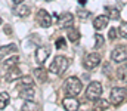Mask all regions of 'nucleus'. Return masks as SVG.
<instances>
[{"instance_id": "20e7f679", "label": "nucleus", "mask_w": 127, "mask_h": 111, "mask_svg": "<svg viewBox=\"0 0 127 111\" xmlns=\"http://www.w3.org/2000/svg\"><path fill=\"white\" fill-rule=\"evenodd\" d=\"M109 96H111V102L118 105V104L127 101V89H124V87H114L111 90Z\"/></svg>"}, {"instance_id": "4be33fe9", "label": "nucleus", "mask_w": 127, "mask_h": 111, "mask_svg": "<svg viewBox=\"0 0 127 111\" xmlns=\"http://www.w3.org/2000/svg\"><path fill=\"white\" fill-rule=\"evenodd\" d=\"M9 101H10L9 95H7L6 92H1V93H0V110H4V108L9 105Z\"/></svg>"}, {"instance_id": "393cba45", "label": "nucleus", "mask_w": 127, "mask_h": 111, "mask_svg": "<svg viewBox=\"0 0 127 111\" xmlns=\"http://www.w3.org/2000/svg\"><path fill=\"white\" fill-rule=\"evenodd\" d=\"M95 40H96V43H95V47H96V49H97V47H102V46H103V41H105V38L102 37V34L96 33V34H95Z\"/></svg>"}, {"instance_id": "6ab92c4d", "label": "nucleus", "mask_w": 127, "mask_h": 111, "mask_svg": "<svg viewBox=\"0 0 127 111\" xmlns=\"http://www.w3.org/2000/svg\"><path fill=\"white\" fill-rule=\"evenodd\" d=\"M108 107H109V102L105 101V99H100V98H99V99H96L93 111H105Z\"/></svg>"}, {"instance_id": "423d86ee", "label": "nucleus", "mask_w": 127, "mask_h": 111, "mask_svg": "<svg viewBox=\"0 0 127 111\" xmlns=\"http://www.w3.org/2000/svg\"><path fill=\"white\" fill-rule=\"evenodd\" d=\"M111 59L114 62H124L127 61V47L124 46H117L111 52Z\"/></svg>"}, {"instance_id": "f3484780", "label": "nucleus", "mask_w": 127, "mask_h": 111, "mask_svg": "<svg viewBox=\"0 0 127 111\" xmlns=\"http://www.w3.org/2000/svg\"><path fill=\"white\" fill-rule=\"evenodd\" d=\"M38 110H40L38 104H35L32 99L25 101V102H24V105L21 107V111H38Z\"/></svg>"}, {"instance_id": "5701e85b", "label": "nucleus", "mask_w": 127, "mask_h": 111, "mask_svg": "<svg viewBox=\"0 0 127 111\" xmlns=\"http://www.w3.org/2000/svg\"><path fill=\"white\" fill-rule=\"evenodd\" d=\"M77 16H78L80 19H87V18L90 16V12L86 10V9H83V7H80V9H77Z\"/></svg>"}, {"instance_id": "4468645a", "label": "nucleus", "mask_w": 127, "mask_h": 111, "mask_svg": "<svg viewBox=\"0 0 127 111\" xmlns=\"http://www.w3.org/2000/svg\"><path fill=\"white\" fill-rule=\"evenodd\" d=\"M105 12H106V16H108L109 19H114V21L120 19V10H118L117 7H114V6H106V7H105Z\"/></svg>"}, {"instance_id": "0eeeda50", "label": "nucleus", "mask_w": 127, "mask_h": 111, "mask_svg": "<svg viewBox=\"0 0 127 111\" xmlns=\"http://www.w3.org/2000/svg\"><path fill=\"white\" fill-rule=\"evenodd\" d=\"M35 18H37V22H38L41 27H44V28L50 27V25H52V21H53L52 16H50L44 9H40V10L37 12V16H35Z\"/></svg>"}, {"instance_id": "7ed1b4c3", "label": "nucleus", "mask_w": 127, "mask_h": 111, "mask_svg": "<svg viewBox=\"0 0 127 111\" xmlns=\"http://www.w3.org/2000/svg\"><path fill=\"white\" fill-rule=\"evenodd\" d=\"M102 84L99 81H92L86 89V98L90 101H96L102 96Z\"/></svg>"}, {"instance_id": "f257e3e1", "label": "nucleus", "mask_w": 127, "mask_h": 111, "mask_svg": "<svg viewBox=\"0 0 127 111\" xmlns=\"http://www.w3.org/2000/svg\"><path fill=\"white\" fill-rule=\"evenodd\" d=\"M83 90V84L77 77H68L64 84V92L66 96H77Z\"/></svg>"}, {"instance_id": "2eb2a0df", "label": "nucleus", "mask_w": 127, "mask_h": 111, "mask_svg": "<svg viewBox=\"0 0 127 111\" xmlns=\"http://www.w3.org/2000/svg\"><path fill=\"white\" fill-rule=\"evenodd\" d=\"M30 12H31V9H30V6H27V4H18L16 9H15V13H16L18 16H21V18L28 16Z\"/></svg>"}, {"instance_id": "2f4dec72", "label": "nucleus", "mask_w": 127, "mask_h": 111, "mask_svg": "<svg viewBox=\"0 0 127 111\" xmlns=\"http://www.w3.org/2000/svg\"><path fill=\"white\" fill-rule=\"evenodd\" d=\"M80 3H81V4H84V3H86V0H80Z\"/></svg>"}, {"instance_id": "ddd939ff", "label": "nucleus", "mask_w": 127, "mask_h": 111, "mask_svg": "<svg viewBox=\"0 0 127 111\" xmlns=\"http://www.w3.org/2000/svg\"><path fill=\"white\" fill-rule=\"evenodd\" d=\"M34 95H35V92H34L32 86H31V87H22V89H19V93H18V96H19L21 99H24V101L32 99V98H34Z\"/></svg>"}, {"instance_id": "1a4fd4ad", "label": "nucleus", "mask_w": 127, "mask_h": 111, "mask_svg": "<svg viewBox=\"0 0 127 111\" xmlns=\"http://www.w3.org/2000/svg\"><path fill=\"white\" fill-rule=\"evenodd\" d=\"M62 105L66 111H77L80 107V102L75 96H66L62 101Z\"/></svg>"}, {"instance_id": "7c9ffc66", "label": "nucleus", "mask_w": 127, "mask_h": 111, "mask_svg": "<svg viewBox=\"0 0 127 111\" xmlns=\"http://www.w3.org/2000/svg\"><path fill=\"white\" fill-rule=\"evenodd\" d=\"M12 1H13L16 6H18V4H22V1H24V0H12Z\"/></svg>"}, {"instance_id": "39448f33", "label": "nucleus", "mask_w": 127, "mask_h": 111, "mask_svg": "<svg viewBox=\"0 0 127 111\" xmlns=\"http://www.w3.org/2000/svg\"><path fill=\"white\" fill-rule=\"evenodd\" d=\"M100 62V55L99 53H87L83 59V64H84V68L87 70H93L99 65Z\"/></svg>"}, {"instance_id": "b1692460", "label": "nucleus", "mask_w": 127, "mask_h": 111, "mask_svg": "<svg viewBox=\"0 0 127 111\" xmlns=\"http://www.w3.org/2000/svg\"><path fill=\"white\" fill-rule=\"evenodd\" d=\"M118 78L123 80V81H127V67H120L118 68Z\"/></svg>"}, {"instance_id": "bb28decb", "label": "nucleus", "mask_w": 127, "mask_h": 111, "mask_svg": "<svg viewBox=\"0 0 127 111\" xmlns=\"http://www.w3.org/2000/svg\"><path fill=\"white\" fill-rule=\"evenodd\" d=\"M118 33H120V36L127 38V22H121V25H120V28H118Z\"/></svg>"}, {"instance_id": "c85d7f7f", "label": "nucleus", "mask_w": 127, "mask_h": 111, "mask_svg": "<svg viewBox=\"0 0 127 111\" xmlns=\"http://www.w3.org/2000/svg\"><path fill=\"white\" fill-rule=\"evenodd\" d=\"M64 46H65V38H62V37L58 38V40H56V47H58V49H62Z\"/></svg>"}, {"instance_id": "6e6552de", "label": "nucleus", "mask_w": 127, "mask_h": 111, "mask_svg": "<svg viewBox=\"0 0 127 111\" xmlns=\"http://www.w3.org/2000/svg\"><path fill=\"white\" fill-rule=\"evenodd\" d=\"M58 22H59V27L61 28H71L74 25V16H72V13L65 12V13H62L59 16Z\"/></svg>"}, {"instance_id": "9d476101", "label": "nucleus", "mask_w": 127, "mask_h": 111, "mask_svg": "<svg viewBox=\"0 0 127 111\" xmlns=\"http://www.w3.org/2000/svg\"><path fill=\"white\" fill-rule=\"evenodd\" d=\"M47 58H49V49H47L46 46H41V47H38V49L35 50V61H37L40 65H43Z\"/></svg>"}, {"instance_id": "cd10ccee", "label": "nucleus", "mask_w": 127, "mask_h": 111, "mask_svg": "<svg viewBox=\"0 0 127 111\" xmlns=\"http://www.w3.org/2000/svg\"><path fill=\"white\" fill-rule=\"evenodd\" d=\"M117 31H118V30H115V28H111V30L108 31V37H109L111 40H114V38L117 37Z\"/></svg>"}, {"instance_id": "473e14b6", "label": "nucleus", "mask_w": 127, "mask_h": 111, "mask_svg": "<svg viewBox=\"0 0 127 111\" xmlns=\"http://www.w3.org/2000/svg\"><path fill=\"white\" fill-rule=\"evenodd\" d=\"M44 1H50V0H44Z\"/></svg>"}, {"instance_id": "a878e982", "label": "nucleus", "mask_w": 127, "mask_h": 111, "mask_svg": "<svg viewBox=\"0 0 127 111\" xmlns=\"http://www.w3.org/2000/svg\"><path fill=\"white\" fill-rule=\"evenodd\" d=\"M16 49H18V47H16V44H13V43H12V44H9V46H6V47L3 46V47H1V55H4V53L7 55L9 52H15Z\"/></svg>"}, {"instance_id": "a211bd4d", "label": "nucleus", "mask_w": 127, "mask_h": 111, "mask_svg": "<svg viewBox=\"0 0 127 111\" xmlns=\"http://www.w3.org/2000/svg\"><path fill=\"white\" fill-rule=\"evenodd\" d=\"M21 77V71L15 67V68H12V70H9L6 75H4V78H6V81H13L15 78H19Z\"/></svg>"}, {"instance_id": "dca6fc26", "label": "nucleus", "mask_w": 127, "mask_h": 111, "mask_svg": "<svg viewBox=\"0 0 127 111\" xmlns=\"http://www.w3.org/2000/svg\"><path fill=\"white\" fill-rule=\"evenodd\" d=\"M32 84H34V80H32L30 75H24V77H21L19 78V81H18V89H22V87H31Z\"/></svg>"}, {"instance_id": "aec40b11", "label": "nucleus", "mask_w": 127, "mask_h": 111, "mask_svg": "<svg viewBox=\"0 0 127 111\" xmlns=\"http://www.w3.org/2000/svg\"><path fill=\"white\" fill-rule=\"evenodd\" d=\"M34 77H35L40 83H44V81L47 80V73H46V70H43V68H35V70H34Z\"/></svg>"}, {"instance_id": "f8f14e48", "label": "nucleus", "mask_w": 127, "mask_h": 111, "mask_svg": "<svg viewBox=\"0 0 127 111\" xmlns=\"http://www.w3.org/2000/svg\"><path fill=\"white\" fill-rule=\"evenodd\" d=\"M108 21H109V18L106 15H99L93 19V27L96 30H102V28H105L108 25Z\"/></svg>"}, {"instance_id": "c756f323", "label": "nucleus", "mask_w": 127, "mask_h": 111, "mask_svg": "<svg viewBox=\"0 0 127 111\" xmlns=\"http://www.w3.org/2000/svg\"><path fill=\"white\" fill-rule=\"evenodd\" d=\"M3 30H4L6 34H10V33H12V31H10V27H3Z\"/></svg>"}, {"instance_id": "412c9836", "label": "nucleus", "mask_w": 127, "mask_h": 111, "mask_svg": "<svg viewBox=\"0 0 127 111\" xmlns=\"http://www.w3.org/2000/svg\"><path fill=\"white\" fill-rule=\"evenodd\" d=\"M66 36H68V40H71V41H77L78 38H80V33H78V30H75V28H66Z\"/></svg>"}, {"instance_id": "9b49d317", "label": "nucleus", "mask_w": 127, "mask_h": 111, "mask_svg": "<svg viewBox=\"0 0 127 111\" xmlns=\"http://www.w3.org/2000/svg\"><path fill=\"white\" fill-rule=\"evenodd\" d=\"M18 62H19V58H18V55H13V56H10V58H6V59L1 62V67H3V70L9 71V70L15 68V67L18 65Z\"/></svg>"}, {"instance_id": "f03ea898", "label": "nucleus", "mask_w": 127, "mask_h": 111, "mask_svg": "<svg viewBox=\"0 0 127 111\" xmlns=\"http://www.w3.org/2000/svg\"><path fill=\"white\" fill-rule=\"evenodd\" d=\"M69 65V61L62 56V55H56L53 58V61L50 62V67H49V71L53 74H62Z\"/></svg>"}]
</instances>
